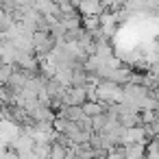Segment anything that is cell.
<instances>
[{
	"label": "cell",
	"instance_id": "cell-1",
	"mask_svg": "<svg viewBox=\"0 0 159 159\" xmlns=\"http://www.w3.org/2000/svg\"><path fill=\"white\" fill-rule=\"evenodd\" d=\"M98 98L102 102H122L124 100V85L109 81V79H100L98 81Z\"/></svg>",
	"mask_w": 159,
	"mask_h": 159
},
{
	"label": "cell",
	"instance_id": "cell-2",
	"mask_svg": "<svg viewBox=\"0 0 159 159\" xmlns=\"http://www.w3.org/2000/svg\"><path fill=\"white\" fill-rule=\"evenodd\" d=\"M33 44H35V55H48L57 46V39L52 37L50 31H35L33 33Z\"/></svg>",
	"mask_w": 159,
	"mask_h": 159
},
{
	"label": "cell",
	"instance_id": "cell-3",
	"mask_svg": "<svg viewBox=\"0 0 159 159\" xmlns=\"http://www.w3.org/2000/svg\"><path fill=\"white\" fill-rule=\"evenodd\" d=\"M148 142V133L144 124H135V126H126L122 133V144H146Z\"/></svg>",
	"mask_w": 159,
	"mask_h": 159
},
{
	"label": "cell",
	"instance_id": "cell-4",
	"mask_svg": "<svg viewBox=\"0 0 159 159\" xmlns=\"http://www.w3.org/2000/svg\"><path fill=\"white\" fill-rule=\"evenodd\" d=\"M76 9L81 16H100L105 11V5H102V0H79Z\"/></svg>",
	"mask_w": 159,
	"mask_h": 159
},
{
	"label": "cell",
	"instance_id": "cell-5",
	"mask_svg": "<svg viewBox=\"0 0 159 159\" xmlns=\"http://www.w3.org/2000/svg\"><path fill=\"white\" fill-rule=\"evenodd\" d=\"M31 116H33L35 122H55V118H57V113L52 111V107L50 105H44V102H39L31 111Z\"/></svg>",
	"mask_w": 159,
	"mask_h": 159
},
{
	"label": "cell",
	"instance_id": "cell-6",
	"mask_svg": "<svg viewBox=\"0 0 159 159\" xmlns=\"http://www.w3.org/2000/svg\"><path fill=\"white\" fill-rule=\"evenodd\" d=\"M124 150H126V157H129V159L146 157V144H126Z\"/></svg>",
	"mask_w": 159,
	"mask_h": 159
},
{
	"label": "cell",
	"instance_id": "cell-7",
	"mask_svg": "<svg viewBox=\"0 0 159 159\" xmlns=\"http://www.w3.org/2000/svg\"><path fill=\"white\" fill-rule=\"evenodd\" d=\"M16 63H7V61H2L0 63V85H7L9 83V79H11V74L16 72Z\"/></svg>",
	"mask_w": 159,
	"mask_h": 159
},
{
	"label": "cell",
	"instance_id": "cell-8",
	"mask_svg": "<svg viewBox=\"0 0 159 159\" xmlns=\"http://www.w3.org/2000/svg\"><path fill=\"white\" fill-rule=\"evenodd\" d=\"M100 16H83V29L89 31V33H96L100 29Z\"/></svg>",
	"mask_w": 159,
	"mask_h": 159
},
{
	"label": "cell",
	"instance_id": "cell-9",
	"mask_svg": "<svg viewBox=\"0 0 159 159\" xmlns=\"http://www.w3.org/2000/svg\"><path fill=\"white\" fill-rule=\"evenodd\" d=\"M74 2H79V0H74Z\"/></svg>",
	"mask_w": 159,
	"mask_h": 159
}]
</instances>
